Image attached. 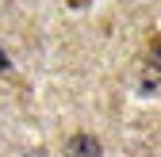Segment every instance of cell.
<instances>
[{
    "label": "cell",
    "mask_w": 161,
    "mask_h": 157,
    "mask_svg": "<svg viewBox=\"0 0 161 157\" xmlns=\"http://www.w3.org/2000/svg\"><path fill=\"white\" fill-rule=\"evenodd\" d=\"M65 157H104V149L92 134H73L65 142Z\"/></svg>",
    "instance_id": "obj_1"
},
{
    "label": "cell",
    "mask_w": 161,
    "mask_h": 157,
    "mask_svg": "<svg viewBox=\"0 0 161 157\" xmlns=\"http://www.w3.org/2000/svg\"><path fill=\"white\" fill-rule=\"evenodd\" d=\"M8 69H12V62H8V54L0 50V73H8Z\"/></svg>",
    "instance_id": "obj_2"
},
{
    "label": "cell",
    "mask_w": 161,
    "mask_h": 157,
    "mask_svg": "<svg viewBox=\"0 0 161 157\" xmlns=\"http://www.w3.org/2000/svg\"><path fill=\"white\" fill-rule=\"evenodd\" d=\"M69 4H73V8H85V4H88V0H69Z\"/></svg>",
    "instance_id": "obj_3"
}]
</instances>
